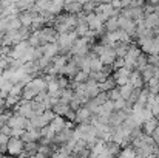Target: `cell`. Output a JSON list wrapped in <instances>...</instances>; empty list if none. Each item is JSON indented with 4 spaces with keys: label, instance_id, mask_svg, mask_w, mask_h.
Wrapping results in <instances>:
<instances>
[{
    "label": "cell",
    "instance_id": "obj_1",
    "mask_svg": "<svg viewBox=\"0 0 159 158\" xmlns=\"http://www.w3.org/2000/svg\"><path fill=\"white\" fill-rule=\"evenodd\" d=\"M25 154V143L22 138H9L8 141V155L12 158H19Z\"/></svg>",
    "mask_w": 159,
    "mask_h": 158
},
{
    "label": "cell",
    "instance_id": "obj_2",
    "mask_svg": "<svg viewBox=\"0 0 159 158\" xmlns=\"http://www.w3.org/2000/svg\"><path fill=\"white\" fill-rule=\"evenodd\" d=\"M14 113L23 116L25 119H33V118L36 116L34 108H33V101H23V99H22V101L17 104V107L14 108Z\"/></svg>",
    "mask_w": 159,
    "mask_h": 158
},
{
    "label": "cell",
    "instance_id": "obj_3",
    "mask_svg": "<svg viewBox=\"0 0 159 158\" xmlns=\"http://www.w3.org/2000/svg\"><path fill=\"white\" fill-rule=\"evenodd\" d=\"M131 73H133V71H130L128 68L124 67V68L116 70V71L111 74V78L114 79V82H116L117 87H122V85H125V84L130 82V76H131Z\"/></svg>",
    "mask_w": 159,
    "mask_h": 158
},
{
    "label": "cell",
    "instance_id": "obj_4",
    "mask_svg": "<svg viewBox=\"0 0 159 158\" xmlns=\"http://www.w3.org/2000/svg\"><path fill=\"white\" fill-rule=\"evenodd\" d=\"M117 20H119V30L120 31L127 33L130 37L136 36V22H133V20H130V19H127L124 16H119Z\"/></svg>",
    "mask_w": 159,
    "mask_h": 158
},
{
    "label": "cell",
    "instance_id": "obj_5",
    "mask_svg": "<svg viewBox=\"0 0 159 158\" xmlns=\"http://www.w3.org/2000/svg\"><path fill=\"white\" fill-rule=\"evenodd\" d=\"M91 121H93V113L88 108L82 107V108H79L76 112V122H77V126L79 124H91Z\"/></svg>",
    "mask_w": 159,
    "mask_h": 158
},
{
    "label": "cell",
    "instance_id": "obj_6",
    "mask_svg": "<svg viewBox=\"0 0 159 158\" xmlns=\"http://www.w3.org/2000/svg\"><path fill=\"white\" fill-rule=\"evenodd\" d=\"M63 11H65V14L77 16V14L84 12V3H77V2H66V3H63Z\"/></svg>",
    "mask_w": 159,
    "mask_h": 158
},
{
    "label": "cell",
    "instance_id": "obj_7",
    "mask_svg": "<svg viewBox=\"0 0 159 158\" xmlns=\"http://www.w3.org/2000/svg\"><path fill=\"white\" fill-rule=\"evenodd\" d=\"M130 84L133 85L134 90H142V89L147 87V84H145V81H144L142 74H141V71H133V73H131V76H130Z\"/></svg>",
    "mask_w": 159,
    "mask_h": 158
},
{
    "label": "cell",
    "instance_id": "obj_8",
    "mask_svg": "<svg viewBox=\"0 0 159 158\" xmlns=\"http://www.w3.org/2000/svg\"><path fill=\"white\" fill-rule=\"evenodd\" d=\"M26 124H28V119H25L23 116H20L17 113H14L8 122V126L11 129H23V130H26Z\"/></svg>",
    "mask_w": 159,
    "mask_h": 158
},
{
    "label": "cell",
    "instance_id": "obj_9",
    "mask_svg": "<svg viewBox=\"0 0 159 158\" xmlns=\"http://www.w3.org/2000/svg\"><path fill=\"white\" fill-rule=\"evenodd\" d=\"M40 140H42V133H40V130H37V129L26 130L25 135L22 136V141H23V143H40Z\"/></svg>",
    "mask_w": 159,
    "mask_h": 158
},
{
    "label": "cell",
    "instance_id": "obj_10",
    "mask_svg": "<svg viewBox=\"0 0 159 158\" xmlns=\"http://www.w3.org/2000/svg\"><path fill=\"white\" fill-rule=\"evenodd\" d=\"M99 59H101V62H102L104 65H113L114 60L117 59V56H116V53H114V48H113V47H107L105 51L102 53V56H101Z\"/></svg>",
    "mask_w": 159,
    "mask_h": 158
},
{
    "label": "cell",
    "instance_id": "obj_11",
    "mask_svg": "<svg viewBox=\"0 0 159 158\" xmlns=\"http://www.w3.org/2000/svg\"><path fill=\"white\" fill-rule=\"evenodd\" d=\"M158 127H159V121L156 118H152V119H148V121H145V122L142 124V132H144L145 135L152 136V135L158 130Z\"/></svg>",
    "mask_w": 159,
    "mask_h": 158
},
{
    "label": "cell",
    "instance_id": "obj_12",
    "mask_svg": "<svg viewBox=\"0 0 159 158\" xmlns=\"http://www.w3.org/2000/svg\"><path fill=\"white\" fill-rule=\"evenodd\" d=\"M130 45H131V44H128V42H116V44L113 45L116 56L120 57V59H125L128 51H130Z\"/></svg>",
    "mask_w": 159,
    "mask_h": 158
},
{
    "label": "cell",
    "instance_id": "obj_13",
    "mask_svg": "<svg viewBox=\"0 0 159 158\" xmlns=\"http://www.w3.org/2000/svg\"><path fill=\"white\" fill-rule=\"evenodd\" d=\"M159 73V70L156 67H152V65H147L144 70H141V74H142V78H144V81H145V84H148L156 74Z\"/></svg>",
    "mask_w": 159,
    "mask_h": 158
},
{
    "label": "cell",
    "instance_id": "obj_14",
    "mask_svg": "<svg viewBox=\"0 0 159 158\" xmlns=\"http://www.w3.org/2000/svg\"><path fill=\"white\" fill-rule=\"evenodd\" d=\"M120 151H122V146H120V144H117V143H114V141H108V143H107L105 152L110 157L117 158L119 154H120Z\"/></svg>",
    "mask_w": 159,
    "mask_h": 158
},
{
    "label": "cell",
    "instance_id": "obj_15",
    "mask_svg": "<svg viewBox=\"0 0 159 158\" xmlns=\"http://www.w3.org/2000/svg\"><path fill=\"white\" fill-rule=\"evenodd\" d=\"M50 126L54 129V132H56V133H59V132H62V130H65V129H66L68 121H66L63 116H56V118L53 119V122H51Z\"/></svg>",
    "mask_w": 159,
    "mask_h": 158
},
{
    "label": "cell",
    "instance_id": "obj_16",
    "mask_svg": "<svg viewBox=\"0 0 159 158\" xmlns=\"http://www.w3.org/2000/svg\"><path fill=\"white\" fill-rule=\"evenodd\" d=\"M104 30H105V33H108V34H113V33L119 31V20H117V17L108 19L105 22V25H104Z\"/></svg>",
    "mask_w": 159,
    "mask_h": 158
},
{
    "label": "cell",
    "instance_id": "obj_17",
    "mask_svg": "<svg viewBox=\"0 0 159 158\" xmlns=\"http://www.w3.org/2000/svg\"><path fill=\"white\" fill-rule=\"evenodd\" d=\"M119 92H120V96H122V99L128 101V99H130V96L133 95L134 89H133V85H131V84L128 82V84H125V85L119 87Z\"/></svg>",
    "mask_w": 159,
    "mask_h": 158
},
{
    "label": "cell",
    "instance_id": "obj_18",
    "mask_svg": "<svg viewBox=\"0 0 159 158\" xmlns=\"http://www.w3.org/2000/svg\"><path fill=\"white\" fill-rule=\"evenodd\" d=\"M117 85H116V82H114V79L113 78H108L107 81H104L102 84H99V89H101V92H104V93H108V92H111L113 89H116Z\"/></svg>",
    "mask_w": 159,
    "mask_h": 158
},
{
    "label": "cell",
    "instance_id": "obj_19",
    "mask_svg": "<svg viewBox=\"0 0 159 158\" xmlns=\"http://www.w3.org/2000/svg\"><path fill=\"white\" fill-rule=\"evenodd\" d=\"M68 110H70V105L62 104L60 101H59V104H56L53 107V112L56 113V116H63L65 118V115L68 113Z\"/></svg>",
    "mask_w": 159,
    "mask_h": 158
},
{
    "label": "cell",
    "instance_id": "obj_20",
    "mask_svg": "<svg viewBox=\"0 0 159 158\" xmlns=\"http://www.w3.org/2000/svg\"><path fill=\"white\" fill-rule=\"evenodd\" d=\"M119 158H136V151L134 147L128 146V147H122L120 154H119Z\"/></svg>",
    "mask_w": 159,
    "mask_h": 158
},
{
    "label": "cell",
    "instance_id": "obj_21",
    "mask_svg": "<svg viewBox=\"0 0 159 158\" xmlns=\"http://www.w3.org/2000/svg\"><path fill=\"white\" fill-rule=\"evenodd\" d=\"M40 133H42V138H47V140H54V136H56V132H54V129L51 126L43 127L40 130Z\"/></svg>",
    "mask_w": 159,
    "mask_h": 158
},
{
    "label": "cell",
    "instance_id": "obj_22",
    "mask_svg": "<svg viewBox=\"0 0 159 158\" xmlns=\"http://www.w3.org/2000/svg\"><path fill=\"white\" fill-rule=\"evenodd\" d=\"M74 82H77V84H87V82H90V74L85 73V71H79L76 74V78H74Z\"/></svg>",
    "mask_w": 159,
    "mask_h": 158
},
{
    "label": "cell",
    "instance_id": "obj_23",
    "mask_svg": "<svg viewBox=\"0 0 159 158\" xmlns=\"http://www.w3.org/2000/svg\"><path fill=\"white\" fill-rule=\"evenodd\" d=\"M107 95H108V101H111V103H116V101L122 99V96H120V92H119V87L113 89V90H111V92H108Z\"/></svg>",
    "mask_w": 159,
    "mask_h": 158
},
{
    "label": "cell",
    "instance_id": "obj_24",
    "mask_svg": "<svg viewBox=\"0 0 159 158\" xmlns=\"http://www.w3.org/2000/svg\"><path fill=\"white\" fill-rule=\"evenodd\" d=\"M65 118L68 119V122H71V121H76V112L70 108V110H68V113L65 115Z\"/></svg>",
    "mask_w": 159,
    "mask_h": 158
},
{
    "label": "cell",
    "instance_id": "obj_25",
    "mask_svg": "<svg viewBox=\"0 0 159 158\" xmlns=\"http://www.w3.org/2000/svg\"><path fill=\"white\" fill-rule=\"evenodd\" d=\"M2 127H3V126H2V124H0V133H2Z\"/></svg>",
    "mask_w": 159,
    "mask_h": 158
},
{
    "label": "cell",
    "instance_id": "obj_26",
    "mask_svg": "<svg viewBox=\"0 0 159 158\" xmlns=\"http://www.w3.org/2000/svg\"><path fill=\"white\" fill-rule=\"evenodd\" d=\"M158 70H159V67H158Z\"/></svg>",
    "mask_w": 159,
    "mask_h": 158
},
{
    "label": "cell",
    "instance_id": "obj_27",
    "mask_svg": "<svg viewBox=\"0 0 159 158\" xmlns=\"http://www.w3.org/2000/svg\"><path fill=\"white\" fill-rule=\"evenodd\" d=\"M117 158H119V157H117Z\"/></svg>",
    "mask_w": 159,
    "mask_h": 158
}]
</instances>
